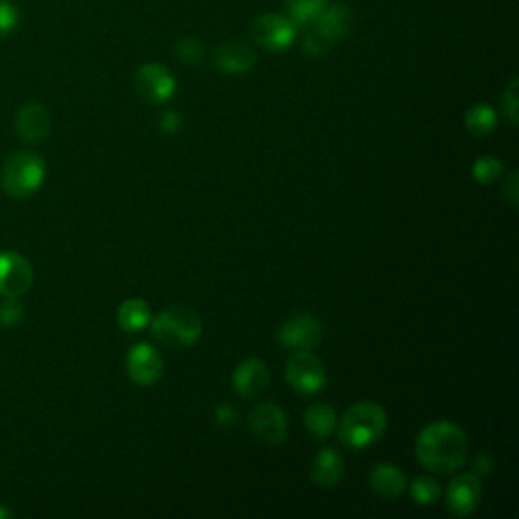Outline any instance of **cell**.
I'll return each instance as SVG.
<instances>
[{"mask_svg": "<svg viewBox=\"0 0 519 519\" xmlns=\"http://www.w3.org/2000/svg\"><path fill=\"white\" fill-rule=\"evenodd\" d=\"M469 440L461 426L440 420L428 424L416 440V457L432 473L449 475L467 463Z\"/></svg>", "mask_w": 519, "mask_h": 519, "instance_id": "1", "label": "cell"}, {"mask_svg": "<svg viewBox=\"0 0 519 519\" xmlns=\"http://www.w3.org/2000/svg\"><path fill=\"white\" fill-rule=\"evenodd\" d=\"M388 428V414L376 402L353 404L337 422V434L349 449H367L376 444Z\"/></svg>", "mask_w": 519, "mask_h": 519, "instance_id": "2", "label": "cell"}, {"mask_svg": "<svg viewBox=\"0 0 519 519\" xmlns=\"http://www.w3.org/2000/svg\"><path fill=\"white\" fill-rule=\"evenodd\" d=\"M45 175V161L39 155L19 151L5 159L3 169H0V185L13 199H29L43 187Z\"/></svg>", "mask_w": 519, "mask_h": 519, "instance_id": "3", "label": "cell"}, {"mask_svg": "<svg viewBox=\"0 0 519 519\" xmlns=\"http://www.w3.org/2000/svg\"><path fill=\"white\" fill-rule=\"evenodd\" d=\"M148 327L151 335L169 349L191 347L203 333L201 317L187 307H169Z\"/></svg>", "mask_w": 519, "mask_h": 519, "instance_id": "4", "label": "cell"}, {"mask_svg": "<svg viewBox=\"0 0 519 519\" xmlns=\"http://www.w3.org/2000/svg\"><path fill=\"white\" fill-rule=\"evenodd\" d=\"M286 382L303 396L319 394L327 384V369L311 351H294L286 363Z\"/></svg>", "mask_w": 519, "mask_h": 519, "instance_id": "5", "label": "cell"}, {"mask_svg": "<svg viewBox=\"0 0 519 519\" xmlns=\"http://www.w3.org/2000/svg\"><path fill=\"white\" fill-rule=\"evenodd\" d=\"M321 337V323L309 313L290 317L278 329L280 345L290 351H313L321 343Z\"/></svg>", "mask_w": 519, "mask_h": 519, "instance_id": "6", "label": "cell"}, {"mask_svg": "<svg viewBox=\"0 0 519 519\" xmlns=\"http://www.w3.org/2000/svg\"><path fill=\"white\" fill-rule=\"evenodd\" d=\"M33 286V268L19 252H0V296L19 299Z\"/></svg>", "mask_w": 519, "mask_h": 519, "instance_id": "7", "label": "cell"}, {"mask_svg": "<svg viewBox=\"0 0 519 519\" xmlns=\"http://www.w3.org/2000/svg\"><path fill=\"white\" fill-rule=\"evenodd\" d=\"M252 39L268 51H284L296 39V23L282 15H262L252 23Z\"/></svg>", "mask_w": 519, "mask_h": 519, "instance_id": "8", "label": "cell"}, {"mask_svg": "<svg viewBox=\"0 0 519 519\" xmlns=\"http://www.w3.org/2000/svg\"><path fill=\"white\" fill-rule=\"evenodd\" d=\"M128 378L138 386H153L163 378L165 363L153 345L138 343L128 351L126 357Z\"/></svg>", "mask_w": 519, "mask_h": 519, "instance_id": "9", "label": "cell"}, {"mask_svg": "<svg viewBox=\"0 0 519 519\" xmlns=\"http://www.w3.org/2000/svg\"><path fill=\"white\" fill-rule=\"evenodd\" d=\"M136 90L138 94L153 102V104H163L167 102L177 88V82L173 78V73L163 67L161 63H146L136 71Z\"/></svg>", "mask_w": 519, "mask_h": 519, "instance_id": "10", "label": "cell"}, {"mask_svg": "<svg viewBox=\"0 0 519 519\" xmlns=\"http://www.w3.org/2000/svg\"><path fill=\"white\" fill-rule=\"evenodd\" d=\"M248 424L254 432V436L266 444H282L288 434V424L284 412L272 404V402H262L258 404L250 416Z\"/></svg>", "mask_w": 519, "mask_h": 519, "instance_id": "11", "label": "cell"}, {"mask_svg": "<svg viewBox=\"0 0 519 519\" xmlns=\"http://www.w3.org/2000/svg\"><path fill=\"white\" fill-rule=\"evenodd\" d=\"M483 497V485L479 481V475L475 473H463L457 475L449 489H447V507L457 517L471 515Z\"/></svg>", "mask_w": 519, "mask_h": 519, "instance_id": "12", "label": "cell"}, {"mask_svg": "<svg viewBox=\"0 0 519 519\" xmlns=\"http://www.w3.org/2000/svg\"><path fill=\"white\" fill-rule=\"evenodd\" d=\"M51 126H53V122H51L49 110L39 102L25 104L19 110L17 120H15L17 136L29 144L45 140L51 134Z\"/></svg>", "mask_w": 519, "mask_h": 519, "instance_id": "13", "label": "cell"}, {"mask_svg": "<svg viewBox=\"0 0 519 519\" xmlns=\"http://www.w3.org/2000/svg\"><path fill=\"white\" fill-rule=\"evenodd\" d=\"M232 384L238 396L256 398L270 386V369L264 361L250 357L236 367Z\"/></svg>", "mask_w": 519, "mask_h": 519, "instance_id": "14", "label": "cell"}, {"mask_svg": "<svg viewBox=\"0 0 519 519\" xmlns=\"http://www.w3.org/2000/svg\"><path fill=\"white\" fill-rule=\"evenodd\" d=\"M213 63L219 71L240 76V73H248L254 67L256 53L244 43H224L215 49Z\"/></svg>", "mask_w": 519, "mask_h": 519, "instance_id": "15", "label": "cell"}, {"mask_svg": "<svg viewBox=\"0 0 519 519\" xmlns=\"http://www.w3.org/2000/svg\"><path fill=\"white\" fill-rule=\"evenodd\" d=\"M311 25L335 43L349 35L353 27V13L347 5H327L325 11Z\"/></svg>", "mask_w": 519, "mask_h": 519, "instance_id": "16", "label": "cell"}, {"mask_svg": "<svg viewBox=\"0 0 519 519\" xmlns=\"http://www.w3.org/2000/svg\"><path fill=\"white\" fill-rule=\"evenodd\" d=\"M369 487L384 499H396L406 491L408 481L406 475L396 465L382 463L369 473Z\"/></svg>", "mask_w": 519, "mask_h": 519, "instance_id": "17", "label": "cell"}, {"mask_svg": "<svg viewBox=\"0 0 519 519\" xmlns=\"http://www.w3.org/2000/svg\"><path fill=\"white\" fill-rule=\"evenodd\" d=\"M343 457L335 449H323L311 467V479L319 487H335L343 477Z\"/></svg>", "mask_w": 519, "mask_h": 519, "instance_id": "18", "label": "cell"}, {"mask_svg": "<svg viewBox=\"0 0 519 519\" xmlns=\"http://www.w3.org/2000/svg\"><path fill=\"white\" fill-rule=\"evenodd\" d=\"M118 325L128 333H138L151 325V305L142 299H128L118 309Z\"/></svg>", "mask_w": 519, "mask_h": 519, "instance_id": "19", "label": "cell"}, {"mask_svg": "<svg viewBox=\"0 0 519 519\" xmlns=\"http://www.w3.org/2000/svg\"><path fill=\"white\" fill-rule=\"evenodd\" d=\"M305 426L313 436L325 440L337 428V412L329 404H315L305 412Z\"/></svg>", "mask_w": 519, "mask_h": 519, "instance_id": "20", "label": "cell"}, {"mask_svg": "<svg viewBox=\"0 0 519 519\" xmlns=\"http://www.w3.org/2000/svg\"><path fill=\"white\" fill-rule=\"evenodd\" d=\"M284 3L296 25H311L327 7V0H284Z\"/></svg>", "mask_w": 519, "mask_h": 519, "instance_id": "21", "label": "cell"}, {"mask_svg": "<svg viewBox=\"0 0 519 519\" xmlns=\"http://www.w3.org/2000/svg\"><path fill=\"white\" fill-rule=\"evenodd\" d=\"M465 124H467V128H469L471 134H475V136H487V134H491V132L495 130V126H497V114H495V110H493L491 106H487V104H477V106H473V108L467 112Z\"/></svg>", "mask_w": 519, "mask_h": 519, "instance_id": "22", "label": "cell"}, {"mask_svg": "<svg viewBox=\"0 0 519 519\" xmlns=\"http://www.w3.org/2000/svg\"><path fill=\"white\" fill-rule=\"evenodd\" d=\"M410 495L418 505H432L440 497V485L432 477H416L410 483Z\"/></svg>", "mask_w": 519, "mask_h": 519, "instance_id": "23", "label": "cell"}, {"mask_svg": "<svg viewBox=\"0 0 519 519\" xmlns=\"http://www.w3.org/2000/svg\"><path fill=\"white\" fill-rule=\"evenodd\" d=\"M501 173H503V163L493 155L479 157L473 165V177L483 185L497 181L501 177Z\"/></svg>", "mask_w": 519, "mask_h": 519, "instance_id": "24", "label": "cell"}, {"mask_svg": "<svg viewBox=\"0 0 519 519\" xmlns=\"http://www.w3.org/2000/svg\"><path fill=\"white\" fill-rule=\"evenodd\" d=\"M177 57L179 61H183L185 65H199L205 57V51H203V45L199 39L195 37H185V39H179L177 41Z\"/></svg>", "mask_w": 519, "mask_h": 519, "instance_id": "25", "label": "cell"}, {"mask_svg": "<svg viewBox=\"0 0 519 519\" xmlns=\"http://www.w3.org/2000/svg\"><path fill=\"white\" fill-rule=\"evenodd\" d=\"M331 47L333 41L315 27H311V31L303 37V51L311 57H325L331 51Z\"/></svg>", "mask_w": 519, "mask_h": 519, "instance_id": "26", "label": "cell"}, {"mask_svg": "<svg viewBox=\"0 0 519 519\" xmlns=\"http://www.w3.org/2000/svg\"><path fill=\"white\" fill-rule=\"evenodd\" d=\"M19 21L21 13L15 3H11V0H0V39L13 35L19 27Z\"/></svg>", "mask_w": 519, "mask_h": 519, "instance_id": "27", "label": "cell"}, {"mask_svg": "<svg viewBox=\"0 0 519 519\" xmlns=\"http://www.w3.org/2000/svg\"><path fill=\"white\" fill-rule=\"evenodd\" d=\"M23 319V305L19 299H5L0 303V323L5 327H13Z\"/></svg>", "mask_w": 519, "mask_h": 519, "instance_id": "28", "label": "cell"}, {"mask_svg": "<svg viewBox=\"0 0 519 519\" xmlns=\"http://www.w3.org/2000/svg\"><path fill=\"white\" fill-rule=\"evenodd\" d=\"M501 104H503V112H505V116L509 118V122H511L513 126H517V78L511 80L509 88H507L505 94H503Z\"/></svg>", "mask_w": 519, "mask_h": 519, "instance_id": "29", "label": "cell"}, {"mask_svg": "<svg viewBox=\"0 0 519 519\" xmlns=\"http://www.w3.org/2000/svg\"><path fill=\"white\" fill-rule=\"evenodd\" d=\"M501 193L503 197L509 201L511 207H517L519 203V187H517V171H511L507 175V179L503 181V187H501Z\"/></svg>", "mask_w": 519, "mask_h": 519, "instance_id": "30", "label": "cell"}, {"mask_svg": "<svg viewBox=\"0 0 519 519\" xmlns=\"http://www.w3.org/2000/svg\"><path fill=\"white\" fill-rule=\"evenodd\" d=\"M215 416H217L219 424H234V420H236V412H234V408L230 404H221L217 408Z\"/></svg>", "mask_w": 519, "mask_h": 519, "instance_id": "31", "label": "cell"}, {"mask_svg": "<svg viewBox=\"0 0 519 519\" xmlns=\"http://www.w3.org/2000/svg\"><path fill=\"white\" fill-rule=\"evenodd\" d=\"M161 126L167 130V132H177L181 128V116L177 112H167L161 120Z\"/></svg>", "mask_w": 519, "mask_h": 519, "instance_id": "32", "label": "cell"}, {"mask_svg": "<svg viewBox=\"0 0 519 519\" xmlns=\"http://www.w3.org/2000/svg\"><path fill=\"white\" fill-rule=\"evenodd\" d=\"M493 473V463L487 455H479L475 461V475H491Z\"/></svg>", "mask_w": 519, "mask_h": 519, "instance_id": "33", "label": "cell"}, {"mask_svg": "<svg viewBox=\"0 0 519 519\" xmlns=\"http://www.w3.org/2000/svg\"><path fill=\"white\" fill-rule=\"evenodd\" d=\"M13 517V511L9 507H5L3 503H0V519H11Z\"/></svg>", "mask_w": 519, "mask_h": 519, "instance_id": "34", "label": "cell"}]
</instances>
